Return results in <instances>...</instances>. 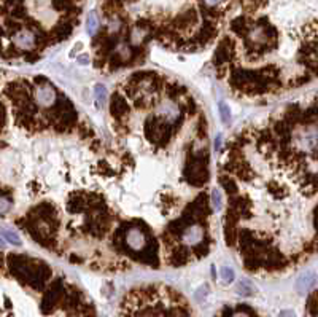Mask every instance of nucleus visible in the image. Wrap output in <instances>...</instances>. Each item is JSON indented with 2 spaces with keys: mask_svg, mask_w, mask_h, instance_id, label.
<instances>
[{
  "mask_svg": "<svg viewBox=\"0 0 318 317\" xmlns=\"http://www.w3.org/2000/svg\"><path fill=\"white\" fill-rule=\"evenodd\" d=\"M314 285H315V273L312 271L302 273L298 278V281H296V290H298L299 295H307Z\"/></svg>",
  "mask_w": 318,
  "mask_h": 317,
  "instance_id": "f257e3e1",
  "label": "nucleus"
},
{
  "mask_svg": "<svg viewBox=\"0 0 318 317\" xmlns=\"http://www.w3.org/2000/svg\"><path fill=\"white\" fill-rule=\"evenodd\" d=\"M35 98H37V102H38V106L41 107H50L54 99H56V93H54V89L51 86H40L37 89V93H35Z\"/></svg>",
  "mask_w": 318,
  "mask_h": 317,
  "instance_id": "f03ea898",
  "label": "nucleus"
},
{
  "mask_svg": "<svg viewBox=\"0 0 318 317\" xmlns=\"http://www.w3.org/2000/svg\"><path fill=\"white\" fill-rule=\"evenodd\" d=\"M202 238H204V230H202V226H199V225H192L183 233V243L190 244V246L200 243Z\"/></svg>",
  "mask_w": 318,
  "mask_h": 317,
  "instance_id": "7ed1b4c3",
  "label": "nucleus"
},
{
  "mask_svg": "<svg viewBox=\"0 0 318 317\" xmlns=\"http://www.w3.org/2000/svg\"><path fill=\"white\" fill-rule=\"evenodd\" d=\"M35 43V37L31 31H19L15 35V45L21 50H29Z\"/></svg>",
  "mask_w": 318,
  "mask_h": 317,
  "instance_id": "20e7f679",
  "label": "nucleus"
},
{
  "mask_svg": "<svg viewBox=\"0 0 318 317\" xmlns=\"http://www.w3.org/2000/svg\"><path fill=\"white\" fill-rule=\"evenodd\" d=\"M127 246L132 250H140L145 246V234L140 230H130L127 233Z\"/></svg>",
  "mask_w": 318,
  "mask_h": 317,
  "instance_id": "39448f33",
  "label": "nucleus"
},
{
  "mask_svg": "<svg viewBox=\"0 0 318 317\" xmlns=\"http://www.w3.org/2000/svg\"><path fill=\"white\" fill-rule=\"evenodd\" d=\"M94 99L97 107H102L107 101V88L103 86L102 83H97L94 86Z\"/></svg>",
  "mask_w": 318,
  "mask_h": 317,
  "instance_id": "423d86ee",
  "label": "nucleus"
},
{
  "mask_svg": "<svg viewBox=\"0 0 318 317\" xmlns=\"http://www.w3.org/2000/svg\"><path fill=\"white\" fill-rule=\"evenodd\" d=\"M254 292V288L252 285L250 281H240L237 284V293L239 295H244V296H252Z\"/></svg>",
  "mask_w": 318,
  "mask_h": 317,
  "instance_id": "0eeeda50",
  "label": "nucleus"
},
{
  "mask_svg": "<svg viewBox=\"0 0 318 317\" xmlns=\"http://www.w3.org/2000/svg\"><path fill=\"white\" fill-rule=\"evenodd\" d=\"M220 278H221V281L224 282V284H231V282L236 279V273H234V270L232 268H229V266H223L220 270Z\"/></svg>",
  "mask_w": 318,
  "mask_h": 317,
  "instance_id": "6e6552de",
  "label": "nucleus"
},
{
  "mask_svg": "<svg viewBox=\"0 0 318 317\" xmlns=\"http://www.w3.org/2000/svg\"><path fill=\"white\" fill-rule=\"evenodd\" d=\"M218 110H220V116H221V121L227 125L231 121V108L227 107L226 102H220L218 104Z\"/></svg>",
  "mask_w": 318,
  "mask_h": 317,
  "instance_id": "1a4fd4ad",
  "label": "nucleus"
},
{
  "mask_svg": "<svg viewBox=\"0 0 318 317\" xmlns=\"http://www.w3.org/2000/svg\"><path fill=\"white\" fill-rule=\"evenodd\" d=\"M0 234L8 241L10 244H15V246H21V238L15 231H10V230H0Z\"/></svg>",
  "mask_w": 318,
  "mask_h": 317,
  "instance_id": "9d476101",
  "label": "nucleus"
},
{
  "mask_svg": "<svg viewBox=\"0 0 318 317\" xmlns=\"http://www.w3.org/2000/svg\"><path fill=\"white\" fill-rule=\"evenodd\" d=\"M212 204H213V208H215L217 211H221V208H223V195H221L220 190H213V193H212Z\"/></svg>",
  "mask_w": 318,
  "mask_h": 317,
  "instance_id": "9b49d317",
  "label": "nucleus"
},
{
  "mask_svg": "<svg viewBox=\"0 0 318 317\" xmlns=\"http://www.w3.org/2000/svg\"><path fill=\"white\" fill-rule=\"evenodd\" d=\"M97 27H99V23H97V16L94 15V13H91L88 18V32L91 34V35H94L95 32H97Z\"/></svg>",
  "mask_w": 318,
  "mask_h": 317,
  "instance_id": "f8f14e48",
  "label": "nucleus"
},
{
  "mask_svg": "<svg viewBox=\"0 0 318 317\" xmlns=\"http://www.w3.org/2000/svg\"><path fill=\"white\" fill-rule=\"evenodd\" d=\"M10 208H11V204H10L8 199H6V198H0V215H3V213L8 212Z\"/></svg>",
  "mask_w": 318,
  "mask_h": 317,
  "instance_id": "ddd939ff",
  "label": "nucleus"
},
{
  "mask_svg": "<svg viewBox=\"0 0 318 317\" xmlns=\"http://www.w3.org/2000/svg\"><path fill=\"white\" fill-rule=\"evenodd\" d=\"M207 292H209V287L207 285H202L200 288H197V292H196V296L194 298L197 300V301H202L205 296H207Z\"/></svg>",
  "mask_w": 318,
  "mask_h": 317,
  "instance_id": "4468645a",
  "label": "nucleus"
},
{
  "mask_svg": "<svg viewBox=\"0 0 318 317\" xmlns=\"http://www.w3.org/2000/svg\"><path fill=\"white\" fill-rule=\"evenodd\" d=\"M279 317H298V316H296L293 311H289V309H285V311H282L279 314Z\"/></svg>",
  "mask_w": 318,
  "mask_h": 317,
  "instance_id": "2eb2a0df",
  "label": "nucleus"
},
{
  "mask_svg": "<svg viewBox=\"0 0 318 317\" xmlns=\"http://www.w3.org/2000/svg\"><path fill=\"white\" fill-rule=\"evenodd\" d=\"M232 317H250V316H248L247 313H236Z\"/></svg>",
  "mask_w": 318,
  "mask_h": 317,
  "instance_id": "dca6fc26",
  "label": "nucleus"
},
{
  "mask_svg": "<svg viewBox=\"0 0 318 317\" xmlns=\"http://www.w3.org/2000/svg\"><path fill=\"white\" fill-rule=\"evenodd\" d=\"M220 145H221V136H218V137H217V143H215V150H218V148H220Z\"/></svg>",
  "mask_w": 318,
  "mask_h": 317,
  "instance_id": "f3484780",
  "label": "nucleus"
},
{
  "mask_svg": "<svg viewBox=\"0 0 318 317\" xmlns=\"http://www.w3.org/2000/svg\"><path fill=\"white\" fill-rule=\"evenodd\" d=\"M78 63H88V56H81V58H78Z\"/></svg>",
  "mask_w": 318,
  "mask_h": 317,
  "instance_id": "a211bd4d",
  "label": "nucleus"
},
{
  "mask_svg": "<svg viewBox=\"0 0 318 317\" xmlns=\"http://www.w3.org/2000/svg\"><path fill=\"white\" fill-rule=\"evenodd\" d=\"M205 2L209 3V5H215V3H218V2H220V0H205Z\"/></svg>",
  "mask_w": 318,
  "mask_h": 317,
  "instance_id": "6ab92c4d",
  "label": "nucleus"
},
{
  "mask_svg": "<svg viewBox=\"0 0 318 317\" xmlns=\"http://www.w3.org/2000/svg\"><path fill=\"white\" fill-rule=\"evenodd\" d=\"M0 246H2V239H0Z\"/></svg>",
  "mask_w": 318,
  "mask_h": 317,
  "instance_id": "aec40b11",
  "label": "nucleus"
}]
</instances>
